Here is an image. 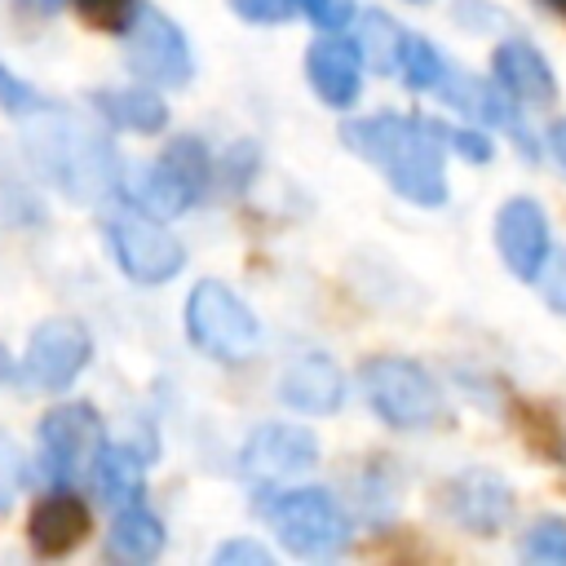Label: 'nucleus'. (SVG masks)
<instances>
[{"label":"nucleus","mask_w":566,"mask_h":566,"mask_svg":"<svg viewBox=\"0 0 566 566\" xmlns=\"http://www.w3.org/2000/svg\"><path fill=\"white\" fill-rule=\"evenodd\" d=\"M340 142L367 159L394 195L416 208L447 203V124L424 115H354L340 124Z\"/></svg>","instance_id":"f257e3e1"},{"label":"nucleus","mask_w":566,"mask_h":566,"mask_svg":"<svg viewBox=\"0 0 566 566\" xmlns=\"http://www.w3.org/2000/svg\"><path fill=\"white\" fill-rule=\"evenodd\" d=\"M358 389L367 407L389 424V429H429L447 416L442 385L433 380L429 367L402 354H371L358 367Z\"/></svg>","instance_id":"f03ea898"},{"label":"nucleus","mask_w":566,"mask_h":566,"mask_svg":"<svg viewBox=\"0 0 566 566\" xmlns=\"http://www.w3.org/2000/svg\"><path fill=\"white\" fill-rule=\"evenodd\" d=\"M274 539L292 553V557H305V562H327V557H340L349 548V535H354V522L349 513L336 504L332 491H318V486H292V491H274L265 504H261Z\"/></svg>","instance_id":"7ed1b4c3"},{"label":"nucleus","mask_w":566,"mask_h":566,"mask_svg":"<svg viewBox=\"0 0 566 566\" xmlns=\"http://www.w3.org/2000/svg\"><path fill=\"white\" fill-rule=\"evenodd\" d=\"M186 336L217 363H243L261 340V323L234 287L203 279L186 296Z\"/></svg>","instance_id":"20e7f679"},{"label":"nucleus","mask_w":566,"mask_h":566,"mask_svg":"<svg viewBox=\"0 0 566 566\" xmlns=\"http://www.w3.org/2000/svg\"><path fill=\"white\" fill-rule=\"evenodd\" d=\"M124 57L128 71L142 84H159V88H186L195 80V53L181 35V27L155 9V4H137V18L124 31Z\"/></svg>","instance_id":"39448f33"},{"label":"nucleus","mask_w":566,"mask_h":566,"mask_svg":"<svg viewBox=\"0 0 566 566\" xmlns=\"http://www.w3.org/2000/svg\"><path fill=\"white\" fill-rule=\"evenodd\" d=\"M438 513L464 535H500L517 513V491L500 469L469 464L438 486Z\"/></svg>","instance_id":"423d86ee"},{"label":"nucleus","mask_w":566,"mask_h":566,"mask_svg":"<svg viewBox=\"0 0 566 566\" xmlns=\"http://www.w3.org/2000/svg\"><path fill=\"white\" fill-rule=\"evenodd\" d=\"M106 239H111L115 265H119L133 283H142V287H159V283L177 279L181 265H186V248H181V239L164 226V217L137 212V208H133V212H119V217H111Z\"/></svg>","instance_id":"0eeeda50"},{"label":"nucleus","mask_w":566,"mask_h":566,"mask_svg":"<svg viewBox=\"0 0 566 566\" xmlns=\"http://www.w3.org/2000/svg\"><path fill=\"white\" fill-rule=\"evenodd\" d=\"M93 358V336L80 318H44L31 340H27V354L22 363L13 367V380H22L27 389H40V394H62L75 385V376L88 367Z\"/></svg>","instance_id":"6e6552de"},{"label":"nucleus","mask_w":566,"mask_h":566,"mask_svg":"<svg viewBox=\"0 0 566 566\" xmlns=\"http://www.w3.org/2000/svg\"><path fill=\"white\" fill-rule=\"evenodd\" d=\"M106 442V424L93 402H62L40 416V473L57 486L88 478L97 447Z\"/></svg>","instance_id":"1a4fd4ad"},{"label":"nucleus","mask_w":566,"mask_h":566,"mask_svg":"<svg viewBox=\"0 0 566 566\" xmlns=\"http://www.w3.org/2000/svg\"><path fill=\"white\" fill-rule=\"evenodd\" d=\"M40 159L80 199H93L97 190H119V172H115L106 142L97 133L80 128L75 119H62L40 133Z\"/></svg>","instance_id":"9d476101"},{"label":"nucleus","mask_w":566,"mask_h":566,"mask_svg":"<svg viewBox=\"0 0 566 566\" xmlns=\"http://www.w3.org/2000/svg\"><path fill=\"white\" fill-rule=\"evenodd\" d=\"M491 239H495L504 270L517 283H539V274L553 256V226H548V212L535 195H509L495 208Z\"/></svg>","instance_id":"9b49d317"},{"label":"nucleus","mask_w":566,"mask_h":566,"mask_svg":"<svg viewBox=\"0 0 566 566\" xmlns=\"http://www.w3.org/2000/svg\"><path fill=\"white\" fill-rule=\"evenodd\" d=\"M239 455H243V473H252L256 482H287L318 464V438L305 424L265 420L248 433Z\"/></svg>","instance_id":"f8f14e48"},{"label":"nucleus","mask_w":566,"mask_h":566,"mask_svg":"<svg viewBox=\"0 0 566 566\" xmlns=\"http://www.w3.org/2000/svg\"><path fill=\"white\" fill-rule=\"evenodd\" d=\"M491 80L522 106H557V71L544 57V49L526 35H504L491 49Z\"/></svg>","instance_id":"ddd939ff"},{"label":"nucleus","mask_w":566,"mask_h":566,"mask_svg":"<svg viewBox=\"0 0 566 566\" xmlns=\"http://www.w3.org/2000/svg\"><path fill=\"white\" fill-rule=\"evenodd\" d=\"M363 53L354 44V35L327 31L305 49V80L318 93V102H327L332 111H349L363 93Z\"/></svg>","instance_id":"4468645a"},{"label":"nucleus","mask_w":566,"mask_h":566,"mask_svg":"<svg viewBox=\"0 0 566 566\" xmlns=\"http://www.w3.org/2000/svg\"><path fill=\"white\" fill-rule=\"evenodd\" d=\"M84 535H88V504L71 486H57L35 500V509L27 517V539L40 557H62V553L80 548Z\"/></svg>","instance_id":"2eb2a0df"},{"label":"nucleus","mask_w":566,"mask_h":566,"mask_svg":"<svg viewBox=\"0 0 566 566\" xmlns=\"http://www.w3.org/2000/svg\"><path fill=\"white\" fill-rule=\"evenodd\" d=\"M119 190H124V199H128L137 212H150V217H181L186 208H195V203L203 199L164 155L150 159V164L124 168Z\"/></svg>","instance_id":"dca6fc26"},{"label":"nucleus","mask_w":566,"mask_h":566,"mask_svg":"<svg viewBox=\"0 0 566 566\" xmlns=\"http://www.w3.org/2000/svg\"><path fill=\"white\" fill-rule=\"evenodd\" d=\"M279 398L305 416H332L345 402V376L327 354H301L279 376Z\"/></svg>","instance_id":"f3484780"},{"label":"nucleus","mask_w":566,"mask_h":566,"mask_svg":"<svg viewBox=\"0 0 566 566\" xmlns=\"http://www.w3.org/2000/svg\"><path fill=\"white\" fill-rule=\"evenodd\" d=\"M88 482H93L97 500L111 504V509L137 504L142 491H146V460H142L133 447L102 442L97 455H93V464H88Z\"/></svg>","instance_id":"a211bd4d"},{"label":"nucleus","mask_w":566,"mask_h":566,"mask_svg":"<svg viewBox=\"0 0 566 566\" xmlns=\"http://www.w3.org/2000/svg\"><path fill=\"white\" fill-rule=\"evenodd\" d=\"M93 106H97L115 128L142 133V137H150V133H159V128L168 124V106H164V97H159L150 84L102 88V93H93Z\"/></svg>","instance_id":"6ab92c4d"},{"label":"nucleus","mask_w":566,"mask_h":566,"mask_svg":"<svg viewBox=\"0 0 566 566\" xmlns=\"http://www.w3.org/2000/svg\"><path fill=\"white\" fill-rule=\"evenodd\" d=\"M106 553L115 562H133V566L155 562L164 553V522L150 509H142V500L115 509V522L106 531Z\"/></svg>","instance_id":"aec40b11"},{"label":"nucleus","mask_w":566,"mask_h":566,"mask_svg":"<svg viewBox=\"0 0 566 566\" xmlns=\"http://www.w3.org/2000/svg\"><path fill=\"white\" fill-rule=\"evenodd\" d=\"M513 420H517V433L526 438V447H531L539 460L566 464V420L557 416L553 402L517 398V402H513Z\"/></svg>","instance_id":"412c9836"},{"label":"nucleus","mask_w":566,"mask_h":566,"mask_svg":"<svg viewBox=\"0 0 566 566\" xmlns=\"http://www.w3.org/2000/svg\"><path fill=\"white\" fill-rule=\"evenodd\" d=\"M402 35H407V31H402L385 9H367V13L358 18V35H354V44H358V53H363V66H371L376 75L398 71Z\"/></svg>","instance_id":"4be33fe9"},{"label":"nucleus","mask_w":566,"mask_h":566,"mask_svg":"<svg viewBox=\"0 0 566 566\" xmlns=\"http://www.w3.org/2000/svg\"><path fill=\"white\" fill-rule=\"evenodd\" d=\"M447 66H451V62L442 57V49H438L433 40H424V35H416V31H407V35H402L398 75H402V84H407L411 93H433V88L442 84Z\"/></svg>","instance_id":"5701e85b"},{"label":"nucleus","mask_w":566,"mask_h":566,"mask_svg":"<svg viewBox=\"0 0 566 566\" xmlns=\"http://www.w3.org/2000/svg\"><path fill=\"white\" fill-rule=\"evenodd\" d=\"M517 557L531 562V566H566V517L562 513H539L522 531Z\"/></svg>","instance_id":"b1692460"},{"label":"nucleus","mask_w":566,"mask_h":566,"mask_svg":"<svg viewBox=\"0 0 566 566\" xmlns=\"http://www.w3.org/2000/svg\"><path fill=\"white\" fill-rule=\"evenodd\" d=\"M164 159H168L199 195H208V186H212V159H208V150H203L199 137H177V142L164 150Z\"/></svg>","instance_id":"393cba45"},{"label":"nucleus","mask_w":566,"mask_h":566,"mask_svg":"<svg viewBox=\"0 0 566 566\" xmlns=\"http://www.w3.org/2000/svg\"><path fill=\"white\" fill-rule=\"evenodd\" d=\"M75 13L93 27V31H111V35H124L128 22L137 18V4L142 0H71Z\"/></svg>","instance_id":"a878e982"},{"label":"nucleus","mask_w":566,"mask_h":566,"mask_svg":"<svg viewBox=\"0 0 566 566\" xmlns=\"http://www.w3.org/2000/svg\"><path fill=\"white\" fill-rule=\"evenodd\" d=\"M0 111H4V115H18V119H35V115L49 111V102H44L22 75H13V71L0 62Z\"/></svg>","instance_id":"bb28decb"},{"label":"nucleus","mask_w":566,"mask_h":566,"mask_svg":"<svg viewBox=\"0 0 566 566\" xmlns=\"http://www.w3.org/2000/svg\"><path fill=\"white\" fill-rule=\"evenodd\" d=\"M447 150H455L469 164H491L495 142H491V133L482 124H460V128H447Z\"/></svg>","instance_id":"cd10ccee"},{"label":"nucleus","mask_w":566,"mask_h":566,"mask_svg":"<svg viewBox=\"0 0 566 566\" xmlns=\"http://www.w3.org/2000/svg\"><path fill=\"white\" fill-rule=\"evenodd\" d=\"M230 13L256 27H279L287 18H296V0H230Z\"/></svg>","instance_id":"c85d7f7f"},{"label":"nucleus","mask_w":566,"mask_h":566,"mask_svg":"<svg viewBox=\"0 0 566 566\" xmlns=\"http://www.w3.org/2000/svg\"><path fill=\"white\" fill-rule=\"evenodd\" d=\"M296 13H305L318 31H345L354 22V0H296Z\"/></svg>","instance_id":"c756f323"},{"label":"nucleus","mask_w":566,"mask_h":566,"mask_svg":"<svg viewBox=\"0 0 566 566\" xmlns=\"http://www.w3.org/2000/svg\"><path fill=\"white\" fill-rule=\"evenodd\" d=\"M22 482H27V455L9 433H0V509L9 504V491Z\"/></svg>","instance_id":"7c9ffc66"},{"label":"nucleus","mask_w":566,"mask_h":566,"mask_svg":"<svg viewBox=\"0 0 566 566\" xmlns=\"http://www.w3.org/2000/svg\"><path fill=\"white\" fill-rule=\"evenodd\" d=\"M217 566H270V553L256 544V539H226L217 553H212Z\"/></svg>","instance_id":"2f4dec72"},{"label":"nucleus","mask_w":566,"mask_h":566,"mask_svg":"<svg viewBox=\"0 0 566 566\" xmlns=\"http://www.w3.org/2000/svg\"><path fill=\"white\" fill-rule=\"evenodd\" d=\"M539 287H544V301H548V310L566 314V252L548 256V265H544V274H539Z\"/></svg>","instance_id":"473e14b6"},{"label":"nucleus","mask_w":566,"mask_h":566,"mask_svg":"<svg viewBox=\"0 0 566 566\" xmlns=\"http://www.w3.org/2000/svg\"><path fill=\"white\" fill-rule=\"evenodd\" d=\"M544 146H548V155L557 159V168L566 172V119H553V124H548V133H544Z\"/></svg>","instance_id":"72a5a7b5"},{"label":"nucleus","mask_w":566,"mask_h":566,"mask_svg":"<svg viewBox=\"0 0 566 566\" xmlns=\"http://www.w3.org/2000/svg\"><path fill=\"white\" fill-rule=\"evenodd\" d=\"M539 4H544V9H548V13H557V18H562V22H566V0H539Z\"/></svg>","instance_id":"f704fd0d"},{"label":"nucleus","mask_w":566,"mask_h":566,"mask_svg":"<svg viewBox=\"0 0 566 566\" xmlns=\"http://www.w3.org/2000/svg\"><path fill=\"white\" fill-rule=\"evenodd\" d=\"M40 4H44V9H62L66 0H40Z\"/></svg>","instance_id":"c9c22d12"},{"label":"nucleus","mask_w":566,"mask_h":566,"mask_svg":"<svg viewBox=\"0 0 566 566\" xmlns=\"http://www.w3.org/2000/svg\"><path fill=\"white\" fill-rule=\"evenodd\" d=\"M411 4H424V0H411Z\"/></svg>","instance_id":"e433bc0d"}]
</instances>
